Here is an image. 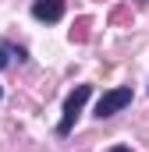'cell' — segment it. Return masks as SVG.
Masks as SVG:
<instances>
[{"label":"cell","mask_w":149,"mask_h":152,"mask_svg":"<svg viewBox=\"0 0 149 152\" xmlns=\"http://www.w3.org/2000/svg\"><path fill=\"white\" fill-rule=\"evenodd\" d=\"M89 96H92V88H89V85H78L71 96L64 99V117H60V124H57V134H60V138L71 134V127H74V120H78V113H82V106L89 103Z\"/></svg>","instance_id":"6da1fadb"},{"label":"cell","mask_w":149,"mask_h":152,"mask_svg":"<svg viewBox=\"0 0 149 152\" xmlns=\"http://www.w3.org/2000/svg\"><path fill=\"white\" fill-rule=\"evenodd\" d=\"M128 103H131V85H117V88H110V92H103V96H100V103H96V117H100V120H107V117L121 113Z\"/></svg>","instance_id":"7a4b0ae2"},{"label":"cell","mask_w":149,"mask_h":152,"mask_svg":"<svg viewBox=\"0 0 149 152\" xmlns=\"http://www.w3.org/2000/svg\"><path fill=\"white\" fill-rule=\"evenodd\" d=\"M32 18L36 21H60L64 18V0H32Z\"/></svg>","instance_id":"3957f363"},{"label":"cell","mask_w":149,"mask_h":152,"mask_svg":"<svg viewBox=\"0 0 149 152\" xmlns=\"http://www.w3.org/2000/svg\"><path fill=\"white\" fill-rule=\"evenodd\" d=\"M0 67H7V46H0Z\"/></svg>","instance_id":"277c9868"},{"label":"cell","mask_w":149,"mask_h":152,"mask_svg":"<svg viewBox=\"0 0 149 152\" xmlns=\"http://www.w3.org/2000/svg\"><path fill=\"white\" fill-rule=\"evenodd\" d=\"M107 152H131L128 145H114V149H107Z\"/></svg>","instance_id":"5b68a950"},{"label":"cell","mask_w":149,"mask_h":152,"mask_svg":"<svg viewBox=\"0 0 149 152\" xmlns=\"http://www.w3.org/2000/svg\"><path fill=\"white\" fill-rule=\"evenodd\" d=\"M0 99H4V88H0Z\"/></svg>","instance_id":"8992f818"}]
</instances>
